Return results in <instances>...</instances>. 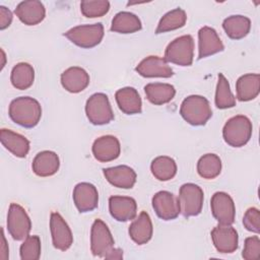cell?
<instances>
[{
    "label": "cell",
    "instance_id": "5bb4252c",
    "mask_svg": "<svg viewBox=\"0 0 260 260\" xmlns=\"http://www.w3.org/2000/svg\"><path fill=\"white\" fill-rule=\"evenodd\" d=\"M212 243L219 253H233L238 249L239 236L232 225H217L210 233Z\"/></svg>",
    "mask_w": 260,
    "mask_h": 260
},
{
    "label": "cell",
    "instance_id": "f1b7e54d",
    "mask_svg": "<svg viewBox=\"0 0 260 260\" xmlns=\"http://www.w3.org/2000/svg\"><path fill=\"white\" fill-rule=\"evenodd\" d=\"M141 27V21L136 14L128 11H121L114 16L111 30L119 34H133L140 30Z\"/></svg>",
    "mask_w": 260,
    "mask_h": 260
},
{
    "label": "cell",
    "instance_id": "9c48e42d",
    "mask_svg": "<svg viewBox=\"0 0 260 260\" xmlns=\"http://www.w3.org/2000/svg\"><path fill=\"white\" fill-rule=\"evenodd\" d=\"M114 238L108 225L96 218L90 231V251L93 256L104 257L109 251L114 248Z\"/></svg>",
    "mask_w": 260,
    "mask_h": 260
},
{
    "label": "cell",
    "instance_id": "3957f363",
    "mask_svg": "<svg viewBox=\"0 0 260 260\" xmlns=\"http://www.w3.org/2000/svg\"><path fill=\"white\" fill-rule=\"evenodd\" d=\"M252 122L244 115L232 117L226 121L222 129L224 141L233 147H242L248 143L252 136Z\"/></svg>",
    "mask_w": 260,
    "mask_h": 260
},
{
    "label": "cell",
    "instance_id": "6da1fadb",
    "mask_svg": "<svg viewBox=\"0 0 260 260\" xmlns=\"http://www.w3.org/2000/svg\"><path fill=\"white\" fill-rule=\"evenodd\" d=\"M8 114L14 123L24 128H32L41 120L42 107L34 98L19 96L10 103Z\"/></svg>",
    "mask_w": 260,
    "mask_h": 260
},
{
    "label": "cell",
    "instance_id": "4dcf8cb0",
    "mask_svg": "<svg viewBox=\"0 0 260 260\" xmlns=\"http://www.w3.org/2000/svg\"><path fill=\"white\" fill-rule=\"evenodd\" d=\"M150 170L155 179L165 182L172 180L176 176L177 165L172 157L160 155L151 161Z\"/></svg>",
    "mask_w": 260,
    "mask_h": 260
},
{
    "label": "cell",
    "instance_id": "2e32d148",
    "mask_svg": "<svg viewBox=\"0 0 260 260\" xmlns=\"http://www.w3.org/2000/svg\"><path fill=\"white\" fill-rule=\"evenodd\" d=\"M135 70L143 77H164L169 78L173 76V69L168 62L158 56H148L144 58L136 66Z\"/></svg>",
    "mask_w": 260,
    "mask_h": 260
},
{
    "label": "cell",
    "instance_id": "277c9868",
    "mask_svg": "<svg viewBox=\"0 0 260 260\" xmlns=\"http://www.w3.org/2000/svg\"><path fill=\"white\" fill-rule=\"evenodd\" d=\"M193 57L194 40L190 35H184L175 39L168 45L164 59L176 65L190 66L192 65Z\"/></svg>",
    "mask_w": 260,
    "mask_h": 260
},
{
    "label": "cell",
    "instance_id": "8d00e7d4",
    "mask_svg": "<svg viewBox=\"0 0 260 260\" xmlns=\"http://www.w3.org/2000/svg\"><path fill=\"white\" fill-rule=\"evenodd\" d=\"M260 255V239L258 236L246 238L242 256L245 260H256Z\"/></svg>",
    "mask_w": 260,
    "mask_h": 260
},
{
    "label": "cell",
    "instance_id": "cb8c5ba5",
    "mask_svg": "<svg viewBox=\"0 0 260 260\" xmlns=\"http://www.w3.org/2000/svg\"><path fill=\"white\" fill-rule=\"evenodd\" d=\"M128 232L130 238L138 245H144L149 242L153 233V226L149 214L146 211H141L130 224Z\"/></svg>",
    "mask_w": 260,
    "mask_h": 260
},
{
    "label": "cell",
    "instance_id": "ac0fdd59",
    "mask_svg": "<svg viewBox=\"0 0 260 260\" xmlns=\"http://www.w3.org/2000/svg\"><path fill=\"white\" fill-rule=\"evenodd\" d=\"M109 210L118 221H128L135 218L137 204L134 198L127 196H111L109 198Z\"/></svg>",
    "mask_w": 260,
    "mask_h": 260
},
{
    "label": "cell",
    "instance_id": "44dd1931",
    "mask_svg": "<svg viewBox=\"0 0 260 260\" xmlns=\"http://www.w3.org/2000/svg\"><path fill=\"white\" fill-rule=\"evenodd\" d=\"M61 84L67 91L77 93L87 87L89 75L81 67H69L61 74Z\"/></svg>",
    "mask_w": 260,
    "mask_h": 260
},
{
    "label": "cell",
    "instance_id": "d6a6232c",
    "mask_svg": "<svg viewBox=\"0 0 260 260\" xmlns=\"http://www.w3.org/2000/svg\"><path fill=\"white\" fill-rule=\"evenodd\" d=\"M197 172L204 179H214L221 172V160L214 153H206L202 155L197 162Z\"/></svg>",
    "mask_w": 260,
    "mask_h": 260
},
{
    "label": "cell",
    "instance_id": "484cf974",
    "mask_svg": "<svg viewBox=\"0 0 260 260\" xmlns=\"http://www.w3.org/2000/svg\"><path fill=\"white\" fill-rule=\"evenodd\" d=\"M260 91V75L254 73L244 74L236 82L237 99L241 102L252 101Z\"/></svg>",
    "mask_w": 260,
    "mask_h": 260
},
{
    "label": "cell",
    "instance_id": "60d3db41",
    "mask_svg": "<svg viewBox=\"0 0 260 260\" xmlns=\"http://www.w3.org/2000/svg\"><path fill=\"white\" fill-rule=\"evenodd\" d=\"M104 258L106 259H122L123 258V251L118 248H113L111 251H109Z\"/></svg>",
    "mask_w": 260,
    "mask_h": 260
},
{
    "label": "cell",
    "instance_id": "74e56055",
    "mask_svg": "<svg viewBox=\"0 0 260 260\" xmlns=\"http://www.w3.org/2000/svg\"><path fill=\"white\" fill-rule=\"evenodd\" d=\"M243 224L249 232L260 233V211L256 207L249 208L243 217Z\"/></svg>",
    "mask_w": 260,
    "mask_h": 260
},
{
    "label": "cell",
    "instance_id": "ba28073f",
    "mask_svg": "<svg viewBox=\"0 0 260 260\" xmlns=\"http://www.w3.org/2000/svg\"><path fill=\"white\" fill-rule=\"evenodd\" d=\"M31 229V221L25 209L16 203H11L7 214V230L10 236L16 240H24Z\"/></svg>",
    "mask_w": 260,
    "mask_h": 260
},
{
    "label": "cell",
    "instance_id": "d4e9b609",
    "mask_svg": "<svg viewBox=\"0 0 260 260\" xmlns=\"http://www.w3.org/2000/svg\"><path fill=\"white\" fill-rule=\"evenodd\" d=\"M0 140L2 145L17 157H25L29 151V141L23 135L9 129H1Z\"/></svg>",
    "mask_w": 260,
    "mask_h": 260
},
{
    "label": "cell",
    "instance_id": "e575fe53",
    "mask_svg": "<svg viewBox=\"0 0 260 260\" xmlns=\"http://www.w3.org/2000/svg\"><path fill=\"white\" fill-rule=\"evenodd\" d=\"M110 2L107 0H84L80 3L81 13L85 17H101L108 13Z\"/></svg>",
    "mask_w": 260,
    "mask_h": 260
},
{
    "label": "cell",
    "instance_id": "4fadbf2b",
    "mask_svg": "<svg viewBox=\"0 0 260 260\" xmlns=\"http://www.w3.org/2000/svg\"><path fill=\"white\" fill-rule=\"evenodd\" d=\"M73 201L79 212L92 211L99 204V192L94 185L82 182L73 189Z\"/></svg>",
    "mask_w": 260,
    "mask_h": 260
},
{
    "label": "cell",
    "instance_id": "603a6c76",
    "mask_svg": "<svg viewBox=\"0 0 260 260\" xmlns=\"http://www.w3.org/2000/svg\"><path fill=\"white\" fill-rule=\"evenodd\" d=\"M60 167V159L56 152L44 150L39 152L32 160V171L39 177H50L55 175Z\"/></svg>",
    "mask_w": 260,
    "mask_h": 260
},
{
    "label": "cell",
    "instance_id": "9a60e30c",
    "mask_svg": "<svg viewBox=\"0 0 260 260\" xmlns=\"http://www.w3.org/2000/svg\"><path fill=\"white\" fill-rule=\"evenodd\" d=\"M121 145L117 137L104 135L96 138L92 144V154L101 162L112 161L119 157Z\"/></svg>",
    "mask_w": 260,
    "mask_h": 260
},
{
    "label": "cell",
    "instance_id": "8fae6325",
    "mask_svg": "<svg viewBox=\"0 0 260 260\" xmlns=\"http://www.w3.org/2000/svg\"><path fill=\"white\" fill-rule=\"evenodd\" d=\"M50 230L53 246L60 250H68L73 243L72 232L65 219L58 213L52 212L50 217Z\"/></svg>",
    "mask_w": 260,
    "mask_h": 260
},
{
    "label": "cell",
    "instance_id": "1f68e13d",
    "mask_svg": "<svg viewBox=\"0 0 260 260\" xmlns=\"http://www.w3.org/2000/svg\"><path fill=\"white\" fill-rule=\"evenodd\" d=\"M187 21V14L182 8H175L167 12L159 20L155 34H162L170 30L181 28Z\"/></svg>",
    "mask_w": 260,
    "mask_h": 260
},
{
    "label": "cell",
    "instance_id": "d6986e66",
    "mask_svg": "<svg viewBox=\"0 0 260 260\" xmlns=\"http://www.w3.org/2000/svg\"><path fill=\"white\" fill-rule=\"evenodd\" d=\"M14 12L19 20L26 25H36L43 21L46 16V8L44 4L38 0L20 2Z\"/></svg>",
    "mask_w": 260,
    "mask_h": 260
},
{
    "label": "cell",
    "instance_id": "836d02e7",
    "mask_svg": "<svg viewBox=\"0 0 260 260\" xmlns=\"http://www.w3.org/2000/svg\"><path fill=\"white\" fill-rule=\"evenodd\" d=\"M214 102L218 109H229L236 106V98L231 90L228 79L222 73H218Z\"/></svg>",
    "mask_w": 260,
    "mask_h": 260
},
{
    "label": "cell",
    "instance_id": "f35d334b",
    "mask_svg": "<svg viewBox=\"0 0 260 260\" xmlns=\"http://www.w3.org/2000/svg\"><path fill=\"white\" fill-rule=\"evenodd\" d=\"M12 12L5 6H0V29H5L11 24Z\"/></svg>",
    "mask_w": 260,
    "mask_h": 260
},
{
    "label": "cell",
    "instance_id": "7402d4cb",
    "mask_svg": "<svg viewBox=\"0 0 260 260\" xmlns=\"http://www.w3.org/2000/svg\"><path fill=\"white\" fill-rule=\"evenodd\" d=\"M115 99L119 109L127 115L139 114L142 111L141 98L134 87H123L116 91Z\"/></svg>",
    "mask_w": 260,
    "mask_h": 260
},
{
    "label": "cell",
    "instance_id": "4316f807",
    "mask_svg": "<svg viewBox=\"0 0 260 260\" xmlns=\"http://www.w3.org/2000/svg\"><path fill=\"white\" fill-rule=\"evenodd\" d=\"M144 91L146 94V99L151 104L156 106H160L171 102L176 94V89L174 85L161 82L146 84L144 86Z\"/></svg>",
    "mask_w": 260,
    "mask_h": 260
},
{
    "label": "cell",
    "instance_id": "30bf717a",
    "mask_svg": "<svg viewBox=\"0 0 260 260\" xmlns=\"http://www.w3.org/2000/svg\"><path fill=\"white\" fill-rule=\"evenodd\" d=\"M213 217L221 225H231L235 221L236 207L233 198L225 192H215L210 200Z\"/></svg>",
    "mask_w": 260,
    "mask_h": 260
},
{
    "label": "cell",
    "instance_id": "7c38bea8",
    "mask_svg": "<svg viewBox=\"0 0 260 260\" xmlns=\"http://www.w3.org/2000/svg\"><path fill=\"white\" fill-rule=\"evenodd\" d=\"M152 207L156 215L164 220H172L178 217L180 205L178 198L169 191H159L152 197Z\"/></svg>",
    "mask_w": 260,
    "mask_h": 260
},
{
    "label": "cell",
    "instance_id": "f546056e",
    "mask_svg": "<svg viewBox=\"0 0 260 260\" xmlns=\"http://www.w3.org/2000/svg\"><path fill=\"white\" fill-rule=\"evenodd\" d=\"M10 80L12 85L20 90L30 87L35 80V70L31 65L25 62L17 63L11 70Z\"/></svg>",
    "mask_w": 260,
    "mask_h": 260
},
{
    "label": "cell",
    "instance_id": "ab89813d",
    "mask_svg": "<svg viewBox=\"0 0 260 260\" xmlns=\"http://www.w3.org/2000/svg\"><path fill=\"white\" fill-rule=\"evenodd\" d=\"M0 258L2 260H7L8 259V245L6 243V239L4 236V231L2 229V244L0 248Z\"/></svg>",
    "mask_w": 260,
    "mask_h": 260
},
{
    "label": "cell",
    "instance_id": "7a4b0ae2",
    "mask_svg": "<svg viewBox=\"0 0 260 260\" xmlns=\"http://www.w3.org/2000/svg\"><path fill=\"white\" fill-rule=\"evenodd\" d=\"M180 114L182 118L193 126H202L212 116L209 102L202 95H189L181 104Z\"/></svg>",
    "mask_w": 260,
    "mask_h": 260
},
{
    "label": "cell",
    "instance_id": "8992f818",
    "mask_svg": "<svg viewBox=\"0 0 260 260\" xmlns=\"http://www.w3.org/2000/svg\"><path fill=\"white\" fill-rule=\"evenodd\" d=\"M204 194L202 189L193 183H186L180 187L178 201L180 213L185 217L198 215L203 206Z\"/></svg>",
    "mask_w": 260,
    "mask_h": 260
},
{
    "label": "cell",
    "instance_id": "e0dca14e",
    "mask_svg": "<svg viewBox=\"0 0 260 260\" xmlns=\"http://www.w3.org/2000/svg\"><path fill=\"white\" fill-rule=\"evenodd\" d=\"M224 46L216 30L203 26L198 31V59H202L223 51Z\"/></svg>",
    "mask_w": 260,
    "mask_h": 260
},
{
    "label": "cell",
    "instance_id": "83f0119b",
    "mask_svg": "<svg viewBox=\"0 0 260 260\" xmlns=\"http://www.w3.org/2000/svg\"><path fill=\"white\" fill-rule=\"evenodd\" d=\"M222 27L230 39L241 40L249 34L251 20L244 15H231L223 20Z\"/></svg>",
    "mask_w": 260,
    "mask_h": 260
},
{
    "label": "cell",
    "instance_id": "52a82bcc",
    "mask_svg": "<svg viewBox=\"0 0 260 260\" xmlns=\"http://www.w3.org/2000/svg\"><path fill=\"white\" fill-rule=\"evenodd\" d=\"M85 114L93 125L109 124L114 119V113L107 94L93 93L85 104Z\"/></svg>",
    "mask_w": 260,
    "mask_h": 260
},
{
    "label": "cell",
    "instance_id": "ffe728a7",
    "mask_svg": "<svg viewBox=\"0 0 260 260\" xmlns=\"http://www.w3.org/2000/svg\"><path fill=\"white\" fill-rule=\"evenodd\" d=\"M107 181L117 188L131 189L136 182V173L128 166H117L103 170Z\"/></svg>",
    "mask_w": 260,
    "mask_h": 260
},
{
    "label": "cell",
    "instance_id": "d590c367",
    "mask_svg": "<svg viewBox=\"0 0 260 260\" xmlns=\"http://www.w3.org/2000/svg\"><path fill=\"white\" fill-rule=\"evenodd\" d=\"M21 260H38L41 256V239L39 236H27L19 249Z\"/></svg>",
    "mask_w": 260,
    "mask_h": 260
},
{
    "label": "cell",
    "instance_id": "5b68a950",
    "mask_svg": "<svg viewBox=\"0 0 260 260\" xmlns=\"http://www.w3.org/2000/svg\"><path fill=\"white\" fill-rule=\"evenodd\" d=\"M64 36L74 45L90 49L98 46L104 38V25L99 23L93 24H83L70 28Z\"/></svg>",
    "mask_w": 260,
    "mask_h": 260
}]
</instances>
